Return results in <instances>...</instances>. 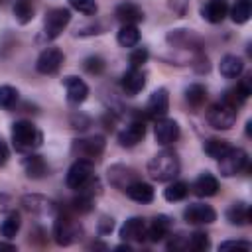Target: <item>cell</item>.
Listing matches in <instances>:
<instances>
[{"instance_id": "cb8c5ba5", "label": "cell", "mask_w": 252, "mask_h": 252, "mask_svg": "<svg viewBox=\"0 0 252 252\" xmlns=\"http://www.w3.org/2000/svg\"><path fill=\"white\" fill-rule=\"evenodd\" d=\"M124 193H126L132 201H136V203H152V201H154V187H152L150 183L142 181V179H138V181H134L132 185H128V187L124 189Z\"/></svg>"}, {"instance_id": "8fae6325", "label": "cell", "mask_w": 252, "mask_h": 252, "mask_svg": "<svg viewBox=\"0 0 252 252\" xmlns=\"http://www.w3.org/2000/svg\"><path fill=\"white\" fill-rule=\"evenodd\" d=\"M183 219L189 224H211L217 219V213L211 205L205 203H191L185 211H183Z\"/></svg>"}, {"instance_id": "52a82bcc", "label": "cell", "mask_w": 252, "mask_h": 252, "mask_svg": "<svg viewBox=\"0 0 252 252\" xmlns=\"http://www.w3.org/2000/svg\"><path fill=\"white\" fill-rule=\"evenodd\" d=\"M236 114H238V110H234V108L228 106L226 102L219 100V102H215V104L207 110V122H209L213 128H217V130H228V128L234 126Z\"/></svg>"}, {"instance_id": "7402d4cb", "label": "cell", "mask_w": 252, "mask_h": 252, "mask_svg": "<svg viewBox=\"0 0 252 252\" xmlns=\"http://www.w3.org/2000/svg\"><path fill=\"white\" fill-rule=\"evenodd\" d=\"M228 14V4L226 0H209L203 8H201V16L203 20L211 22V24H220Z\"/></svg>"}, {"instance_id": "ac0fdd59", "label": "cell", "mask_w": 252, "mask_h": 252, "mask_svg": "<svg viewBox=\"0 0 252 252\" xmlns=\"http://www.w3.org/2000/svg\"><path fill=\"white\" fill-rule=\"evenodd\" d=\"M63 85H65V91H67V100L73 102V104H81L87 96H89V87L83 79L75 77V75H69L63 79Z\"/></svg>"}, {"instance_id": "5b68a950", "label": "cell", "mask_w": 252, "mask_h": 252, "mask_svg": "<svg viewBox=\"0 0 252 252\" xmlns=\"http://www.w3.org/2000/svg\"><path fill=\"white\" fill-rule=\"evenodd\" d=\"M94 179V165L91 159H83L79 158L67 171V177H65V183L69 189H83L85 185H89L91 181Z\"/></svg>"}, {"instance_id": "d6a6232c", "label": "cell", "mask_w": 252, "mask_h": 252, "mask_svg": "<svg viewBox=\"0 0 252 252\" xmlns=\"http://www.w3.org/2000/svg\"><path fill=\"white\" fill-rule=\"evenodd\" d=\"M187 193H189V185H187L185 181H173V183H169V185L163 189V197H165L169 203H175V201L185 199Z\"/></svg>"}, {"instance_id": "e575fe53", "label": "cell", "mask_w": 252, "mask_h": 252, "mask_svg": "<svg viewBox=\"0 0 252 252\" xmlns=\"http://www.w3.org/2000/svg\"><path fill=\"white\" fill-rule=\"evenodd\" d=\"M20 226H22L20 215H18V213H10V215H8L6 219H4V222H2L0 230H2V234H4L6 238H14V236L18 234Z\"/></svg>"}, {"instance_id": "f546056e", "label": "cell", "mask_w": 252, "mask_h": 252, "mask_svg": "<svg viewBox=\"0 0 252 252\" xmlns=\"http://www.w3.org/2000/svg\"><path fill=\"white\" fill-rule=\"evenodd\" d=\"M118 43L122 47H134L138 41H140V32L136 26H130V24H124L120 30H118V35H116Z\"/></svg>"}, {"instance_id": "74e56055", "label": "cell", "mask_w": 252, "mask_h": 252, "mask_svg": "<svg viewBox=\"0 0 252 252\" xmlns=\"http://www.w3.org/2000/svg\"><path fill=\"white\" fill-rule=\"evenodd\" d=\"M83 69H85L87 73H91V75H100V73L104 71V61H102V57H98V55H91V57H87V59L83 61Z\"/></svg>"}, {"instance_id": "30bf717a", "label": "cell", "mask_w": 252, "mask_h": 252, "mask_svg": "<svg viewBox=\"0 0 252 252\" xmlns=\"http://www.w3.org/2000/svg\"><path fill=\"white\" fill-rule=\"evenodd\" d=\"M106 175H108L110 185L116 187V189H120V191H124L128 185H132L134 181L140 179L136 169H132V167H128V165H120V163L110 165L108 171H106Z\"/></svg>"}, {"instance_id": "9a60e30c", "label": "cell", "mask_w": 252, "mask_h": 252, "mask_svg": "<svg viewBox=\"0 0 252 252\" xmlns=\"http://www.w3.org/2000/svg\"><path fill=\"white\" fill-rule=\"evenodd\" d=\"M120 87L128 96L138 94L144 87H146V73L140 67H130L128 71H124L122 79H120Z\"/></svg>"}, {"instance_id": "4316f807", "label": "cell", "mask_w": 252, "mask_h": 252, "mask_svg": "<svg viewBox=\"0 0 252 252\" xmlns=\"http://www.w3.org/2000/svg\"><path fill=\"white\" fill-rule=\"evenodd\" d=\"M167 41L173 43V45L191 47V49H197V47H193V43L199 45V37H197L195 33H191L189 30H171V32L167 33Z\"/></svg>"}, {"instance_id": "4fadbf2b", "label": "cell", "mask_w": 252, "mask_h": 252, "mask_svg": "<svg viewBox=\"0 0 252 252\" xmlns=\"http://www.w3.org/2000/svg\"><path fill=\"white\" fill-rule=\"evenodd\" d=\"M22 205L28 213L39 215V217H47V215H53L57 211V205L51 199L43 197V195H24Z\"/></svg>"}, {"instance_id": "d4e9b609", "label": "cell", "mask_w": 252, "mask_h": 252, "mask_svg": "<svg viewBox=\"0 0 252 252\" xmlns=\"http://www.w3.org/2000/svg\"><path fill=\"white\" fill-rule=\"evenodd\" d=\"M219 71L224 79H236L242 75L244 71V61L236 55H224L220 59V65H219Z\"/></svg>"}, {"instance_id": "1f68e13d", "label": "cell", "mask_w": 252, "mask_h": 252, "mask_svg": "<svg viewBox=\"0 0 252 252\" xmlns=\"http://www.w3.org/2000/svg\"><path fill=\"white\" fill-rule=\"evenodd\" d=\"M228 148H230V144H228L226 140H220V138H211V140H207V142L203 144L205 154H207L209 158H213V159H219L220 156H224Z\"/></svg>"}, {"instance_id": "6da1fadb", "label": "cell", "mask_w": 252, "mask_h": 252, "mask_svg": "<svg viewBox=\"0 0 252 252\" xmlns=\"http://www.w3.org/2000/svg\"><path fill=\"white\" fill-rule=\"evenodd\" d=\"M179 169H181V163H179V158L175 152L171 150H161L158 152L150 163H148V175L158 181V183H165V181H173L177 175H179Z\"/></svg>"}, {"instance_id": "e0dca14e", "label": "cell", "mask_w": 252, "mask_h": 252, "mask_svg": "<svg viewBox=\"0 0 252 252\" xmlns=\"http://www.w3.org/2000/svg\"><path fill=\"white\" fill-rule=\"evenodd\" d=\"M169 110V94L165 89H156L150 98H148V104H146V112L148 116L152 118H163Z\"/></svg>"}, {"instance_id": "ba28073f", "label": "cell", "mask_w": 252, "mask_h": 252, "mask_svg": "<svg viewBox=\"0 0 252 252\" xmlns=\"http://www.w3.org/2000/svg\"><path fill=\"white\" fill-rule=\"evenodd\" d=\"M63 61H65V55H63L61 49H57V47H47V49H43V51L39 53V57H37V61H35V69H37V73H41V75H53V73H57V71L61 69Z\"/></svg>"}, {"instance_id": "ee69618b", "label": "cell", "mask_w": 252, "mask_h": 252, "mask_svg": "<svg viewBox=\"0 0 252 252\" xmlns=\"http://www.w3.org/2000/svg\"><path fill=\"white\" fill-rule=\"evenodd\" d=\"M8 158H10V150H8L6 142H4L2 138H0V165H6Z\"/></svg>"}, {"instance_id": "2e32d148", "label": "cell", "mask_w": 252, "mask_h": 252, "mask_svg": "<svg viewBox=\"0 0 252 252\" xmlns=\"http://www.w3.org/2000/svg\"><path fill=\"white\" fill-rule=\"evenodd\" d=\"M146 220L142 217H132L120 226V238L124 242H142L146 240Z\"/></svg>"}, {"instance_id": "f6af8a7d", "label": "cell", "mask_w": 252, "mask_h": 252, "mask_svg": "<svg viewBox=\"0 0 252 252\" xmlns=\"http://www.w3.org/2000/svg\"><path fill=\"white\" fill-rule=\"evenodd\" d=\"M0 250H10V252H16V246H14V244H8V242H0Z\"/></svg>"}, {"instance_id": "7dc6e473", "label": "cell", "mask_w": 252, "mask_h": 252, "mask_svg": "<svg viewBox=\"0 0 252 252\" xmlns=\"http://www.w3.org/2000/svg\"><path fill=\"white\" fill-rule=\"evenodd\" d=\"M0 2H2V0H0Z\"/></svg>"}, {"instance_id": "3957f363", "label": "cell", "mask_w": 252, "mask_h": 252, "mask_svg": "<svg viewBox=\"0 0 252 252\" xmlns=\"http://www.w3.org/2000/svg\"><path fill=\"white\" fill-rule=\"evenodd\" d=\"M83 234V226L69 215H59L53 222V238L59 246H69L79 240Z\"/></svg>"}, {"instance_id": "ab89813d", "label": "cell", "mask_w": 252, "mask_h": 252, "mask_svg": "<svg viewBox=\"0 0 252 252\" xmlns=\"http://www.w3.org/2000/svg\"><path fill=\"white\" fill-rule=\"evenodd\" d=\"M148 57H150L148 49H146V47H138V49H134V51L130 53V65H132V67H142V65L148 61Z\"/></svg>"}, {"instance_id": "f1b7e54d", "label": "cell", "mask_w": 252, "mask_h": 252, "mask_svg": "<svg viewBox=\"0 0 252 252\" xmlns=\"http://www.w3.org/2000/svg\"><path fill=\"white\" fill-rule=\"evenodd\" d=\"M252 14V2L250 0H236L230 8V18L234 24H246Z\"/></svg>"}, {"instance_id": "5bb4252c", "label": "cell", "mask_w": 252, "mask_h": 252, "mask_svg": "<svg viewBox=\"0 0 252 252\" xmlns=\"http://www.w3.org/2000/svg\"><path fill=\"white\" fill-rule=\"evenodd\" d=\"M144 136H146L144 120H132L124 130L118 132V144L122 148H134L144 140Z\"/></svg>"}, {"instance_id": "603a6c76", "label": "cell", "mask_w": 252, "mask_h": 252, "mask_svg": "<svg viewBox=\"0 0 252 252\" xmlns=\"http://www.w3.org/2000/svg\"><path fill=\"white\" fill-rule=\"evenodd\" d=\"M193 191H195L197 197H213V195H217V191H219V181H217V177H215L213 173L205 171V173H201V175L195 179Z\"/></svg>"}, {"instance_id": "60d3db41", "label": "cell", "mask_w": 252, "mask_h": 252, "mask_svg": "<svg viewBox=\"0 0 252 252\" xmlns=\"http://www.w3.org/2000/svg\"><path fill=\"white\" fill-rule=\"evenodd\" d=\"M252 244L246 240H226L219 244V250H250Z\"/></svg>"}, {"instance_id": "484cf974", "label": "cell", "mask_w": 252, "mask_h": 252, "mask_svg": "<svg viewBox=\"0 0 252 252\" xmlns=\"http://www.w3.org/2000/svg\"><path fill=\"white\" fill-rule=\"evenodd\" d=\"M250 207L246 203H234L226 209V220L234 226H244L250 222Z\"/></svg>"}, {"instance_id": "d6986e66", "label": "cell", "mask_w": 252, "mask_h": 252, "mask_svg": "<svg viewBox=\"0 0 252 252\" xmlns=\"http://www.w3.org/2000/svg\"><path fill=\"white\" fill-rule=\"evenodd\" d=\"M171 226H173V220L167 215H158L146 228V238L152 242H161L165 236H169Z\"/></svg>"}, {"instance_id": "f35d334b", "label": "cell", "mask_w": 252, "mask_h": 252, "mask_svg": "<svg viewBox=\"0 0 252 252\" xmlns=\"http://www.w3.org/2000/svg\"><path fill=\"white\" fill-rule=\"evenodd\" d=\"M165 4L177 18H183L189 8V0H165Z\"/></svg>"}, {"instance_id": "44dd1931", "label": "cell", "mask_w": 252, "mask_h": 252, "mask_svg": "<svg viewBox=\"0 0 252 252\" xmlns=\"http://www.w3.org/2000/svg\"><path fill=\"white\" fill-rule=\"evenodd\" d=\"M22 163H24V171H26V175L30 179H41V177H45L49 173V165L37 154H28Z\"/></svg>"}, {"instance_id": "7bdbcfd3", "label": "cell", "mask_w": 252, "mask_h": 252, "mask_svg": "<svg viewBox=\"0 0 252 252\" xmlns=\"http://www.w3.org/2000/svg\"><path fill=\"white\" fill-rule=\"evenodd\" d=\"M183 248H187V240L183 234H177L167 242V250H183Z\"/></svg>"}, {"instance_id": "7c38bea8", "label": "cell", "mask_w": 252, "mask_h": 252, "mask_svg": "<svg viewBox=\"0 0 252 252\" xmlns=\"http://www.w3.org/2000/svg\"><path fill=\"white\" fill-rule=\"evenodd\" d=\"M154 136H156V142L159 146H169L179 138V124L171 118H165V116L158 118V122L154 126Z\"/></svg>"}, {"instance_id": "8d00e7d4", "label": "cell", "mask_w": 252, "mask_h": 252, "mask_svg": "<svg viewBox=\"0 0 252 252\" xmlns=\"http://www.w3.org/2000/svg\"><path fill=\"white\" fill-rule=\"evenodd\" d=\"M69 4H71L73 10H77L85 16H94L96 10H98L96 0H69Z\"/></svg>"}, {"instance_id": "8992f818", "label": "cell", "mask_w": 252, "mask_h": 252, "mask_svg": "<svg viewBox=\"0 0 252 252\" xmlns=\"http://www.w3.org/2000/svg\"><path fill=\"white\" fill-rule=\"evenodd\" d=\"M69 22H71L69 8H51L45 14V20H43V37L45 39L59 37L61 32L69 26Z\"/></svg>"}, {"instance_id": "83f0119b", "label": "cell", "mask_w": 252, "mask_h": 252, "mask_svg": "<svg viewBox=\"0 0 252 252\" xmlns=\"http://www.w3.org/2000/svg\"><path fill=\"white\" fill-rule=\"evenodd\" d=\"M33 12H35V8H33L32 0H16V4H14V18H16L18 24H22V26L30 24L33 20Z\"/></svg>"}, {"instance_id": "d590c367", "label": "cell", "mask_w": 252, "mask_h": 252, "mask_svg": "<svg viewBox=\"0 0 252 252\" xmlns=\"http://www.w3.org/2000/svg\"><path fill=\"white\" fill-rule=\"evenodd\" d=\"M16 102H18V91L10 85H2L0 87V108L10 110V108H14Z\"/></svg>"}, {"instance_id": "7a4b0ae2", "label": "cell", "mask_w": 252, "mask_h": 252, "mask_svg": "<svg viewBox=\"0 0 252 252\" xmlns=\"http://www.w3.org/2000/svg\"><path fill=\"white\" fill-rule=\"evenodd\" d=\"M41 132L30 120H18L12 124V144L22 154H32L35 148L41 146Z\"/></svg>"}, {"instance_id": "277c9868", "label": "cell", "mask_w": 252, "mask_h": 252, "mask_svg": "<svg viewBox=\"0 0 252 252\" xmlns=\"http://www.w3.org/2000/svg\"><path fill=\"white\" fill-rule=\"evenodd\" d=\"M244 169H248V154L242 148L230 146L226 154L219 158V171L224 177H234Z\"/></svg>"}, {"instance_id": "9c48e42d", "label": "cell", "mask_w": 252, "mask_h": 252, "mask_svg": "<svg viewBox=\"0 0 252 252\" xmlns=\"http://www.w3.org/2000/svg\"><path fill=\"white\" fill-rule=\"evenodd\" d=\"M73 152H75L79 158L93 161V159L100 158V154L104 152V138H102V136H91V138L75 140Z\"/></svg>"}, {"instance_id": "ffe728a7", "label": "cell", "mask_w": 252, "mask_h": 252, "mask_svg": "<svg viewBox=\"0 0 252 252\" xmlns=\"http://www.w3.org/2000/svg\"><path fill=\"white\" fill-rule=\"evenodd\" d=\"M114 16H116L118 22H122V26H124V24L136 26L138 22L144 20L142 8H140L138 4H134V2H122V4H118L116 10H114Z\"/></svg>"}, {"instance_id": "4dcf8cb0", "label": "cell", "mask_w": 252, "mask_h": 252, "mask_svg": "<svg viewBox=\"0 0 252 252\" xmlns=\"http://www.w3.org/2000/svg\"><path fill=\"white\" fill-rule=\"evenodd\" d=\"M185 100H187L193 108H201V106L205 104V100H207V89H205L203 85H199V83L189 85L187 91H185Z\"/></svg>"}, {"instance_id": "b9f144b4", "label": "cell", "mask_w": 252, "mask_h": 252, "mask_svg": "<svg viewBox=\"0 0 252 252\" xmlns=\"http://www.w3.org/2000/svg\"><path fill=\"white\" fill-rule=\"evenodd\" d=\"M112 228H114V220H112V217H100V220H98V232L100 234H110L112 232Z\"/></svg>"}, {"instance_id": "bcb514c9", "label": "cell", "mask_w": 252, "mask_h": 252, "mask_svg": "<svg viewBox=\"0 0 252 252\" xmlns=\"http://www.w3.org/2000/svg\"><path fill=\"white\" fill-rule=\"evenodd\" d=\"M116 250H126V252H130L132 246H130V244H120V246H116Z\"/></svg>"}, {"instance_id": "836d02e7", "label": "cell", "mask_w": 252, "mask_h": 252, "mask_svg": "<svg viewBox=\"0 0 252 252\" xmlns=\"http://www.w3.org/2000/svg\"><path fill=\"white\" fill-rule=\"evenodd\" d=\"M187 248L193 250V252H205V250H209V248H211L209 234H207V232H201V230L193 232V234L189 236V240H187Z\"/></svg>"}]
</instances>
